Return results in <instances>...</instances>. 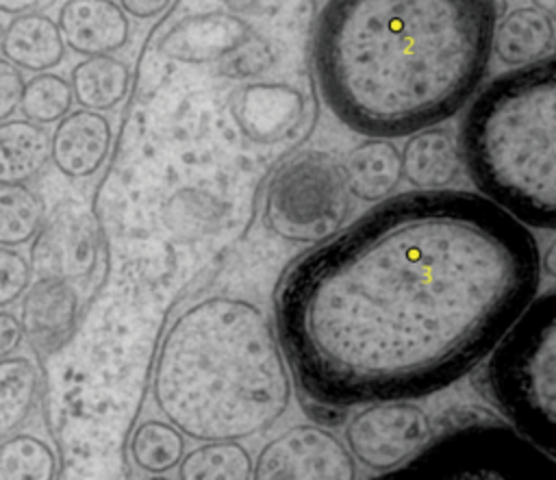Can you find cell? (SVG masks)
Here are the masks:
<instances>
[{"instance_id":"1","label":"cell","mask_w":556,"mask_h":480,"mask_svg":"<svg viewBox=\"0 0 556 480\" xmlns=\"http://www.w3.org/2000/svg\"><path fill=\"white\" fill-rule=\"evenodd\" d=\"M541 271L530 228L484 195L410 191L289 265L276 332L317 406L426 395L493 350Z\"/></svg>"},{"instance_id":"2","label":"cell","mask_w":556,"mask_h":480,"mask_svg":"<svg viewBox=\"0 0 556 480\" xmlns=\"http://www.w3.org/2000/svg\"><path fill=\"white\" fill-rule=\"evenodd\" d=\"M497 15L495 0H328L313 37L319 93L365 137L437 126L482 83Z\"/></svg>"},{"instance_id":"3","label":"cell","mask_w":556,"mask_h":480,"mask_svg":"<svg viewBox=\"0 0 556 480\" xmlns=\"http://www.w3.org/2000/svg\"><path fill=\"white\" fill-rule=\"evenodd\" d=\"M291 393L278 332L250 300H198L161 341L152 397L193 441H241L265 432L287 410Z\"/></svg>"},{"instance_id":"4","label":"cell","mask_w":556,"mask_h":480,"mask_svg":"<svg viewBox=\"0 0 556 480\" xmlns=\"http://www.w3.org/2000/svg\"><path fill=\"white\" fill-rule=\"evenodd\" d=\"M460 161L480 195L526 228L556 226V61L493 78L460 126Z\"/></svg>"},{"instance_id":"5","label":"cell","mask_w":556,"mask_h":480,"mask_svg":"<svg viewBox=\"0 0 556 480\" xmlns=\"http://www.w3.org/2000/svg\"><path fill=\"white\" fill-rule=\"evenodd\" d=\"M486 389L532 447H556V291L534 295L493 345Z\"/></svg>"},{"instance_id":"6","label":"cell","mask_w":556,"mask_h":480,"mask_svg":"<svg viewBox=\"0 0 556 480\" xmlns=\"http://www.w3.org/2000/svg\"><path fill=\"white\" fill-rule=\"evenodd\" d=\"M350 209L352 195L339 161L306 150L285 161L271 176L263 219L285 241L321 243L345 226Z\"/></svg>"},{"instance_id":"7","label":"cell","mask_w":556,"mask_h":480,"mask_svg":"<svg viewBox=\"0 0 556 480\" xmlns=\"http://www.w3.org/2000/svg\"><path fill=\"white\" fill-rule=\"evenodd\" d=\"M345 447L369 469L387 471L421 452L432 439L428 413L410 400L365 404L345 424Z\"/></svg>"},{"instance_id":"8","label":"cell","mask_w":556,"mask_h":480,"mask_svg":"<svg viewBox=\"0 0 556 480\" xmlns=\"http://www.w3.org/2000/svg\"><path fill=\"white\" fill-rule=\"evenodd\" d=\"M100 245L102 237L93 213L83 202L61 200L46 213L30 241V274L35 278H59L76 287L93 276Z\"/></svg>"},{"instance_id":"9","label":"cell","mask_w":556,"mask_h":480,"mask_svg":"<svg viewBox=\"0 0 556 480\" xmlns=\"http://www.w3.org/2000/svg\"><path fill=\"white\" fill-rule=\"evenodd\" d=\"M250 480H356V460L328 428L300 424L258 452Z\"/></svg>"},{"instance_id":"10","label":"cell","mask_w":556,"mask_h":480,"mask_svg":"<svg viewBox=\"0 0 556 480\" xmlns=\"http://www.w3.org/2000/svg\"><path fill=\"white\" fill-rule=\"evenodd\" d=\"M24 339L39 361L63 350L80 324V295L72 282L35 278L20 298Z\"/></svg>"},{"instance_id":"11","label":"cell","mask_w":556,"mask_h":480,"mask_svg":"<svg viewBox=\"0 0 556 480\" xmlns=\"http://www.w3.org/2000/svg\"><path fill=\"white\" fill-rule=\"evenodd\" d=\"M111 141L113 130L102 113L70 111L50 135V161L65 178H89L106 163Z\"/></svg>"},{"instance_id":"12","label":"cell","mask_w":556,"mask_h":480,"mask_svg":"<svg viewBox=\"0 0 556 480\" xmlns=\"http://www.w3.org/2000/svg\"><path fill=\"white\" fill-rule=\"evenodd\" d=\"M56 26L63 43L85 56L113 54L130 39L128 15L113 0H65Z\"/></svg>"},{"instance_id":"13","label":"cell","mask_w":556,"mask_h":480,"mask_svg":"<svg viewBox=\"0 0 556 480\" xmlns=\"http://www.w3.org/2000/svg\"><path fill=\"white\" fill-rule=\"evenodd\" d=\"M460 163L454 135L441 126L413 132L400 152L402 178L417 191L445 189L456 180Z\"/></svg>"},{"instance_id":"14","label":"cell","mask_w":556,"mask_h":480,"mask_svg":"<svg viewBox=\"0 0 556 480\" xmlns=\"http://www.w3.org/2000/svg\"><path fill=\"white\" fill-rule=\"evenodd\" d=\"M0 54L17 70L50 72L65 59V43L56 22L43 11L13 15L2 28Z\"/></svg>"},{"instance_id":"15","label":"cell","mask_w":556,"mask_h":480,"mask_svg":"<svg viewBox=\"0 0 556 480\" xmlns=\"http://www.w3.org/2000/svg\"><path fill=\"white\" fill-rule=\"evenodd\" d=\"M54 443L59 447L54 480H130L122 447L104 432H61Z\"/></svg>"},{"instance_id":"16","label":"cell","mask_w":556,"mask_h":480,"mask_svg":"<svg viewBox=\"0 0 556 480\" xmlns=\"http://www.w3.org/2000/svg\"><path fill=\"white\" fill-rule=\"evenodd\" d=\"M554 20L534 7H517L493 26L491 52L508 65L523 67L552 54Z\"/></svg>"},{"instance_id":"17","label":"cell","mask_w":556,"mask_h":480,"mask_svg":"<svg viewBox=\"0 0 556 480\" xmlns=\"http://www.w3.org/2000/svg\"><path fill=\"white\" fill-rule=\"evenodd\" d=\"M348 193L363 202H380L402 180L400 150L389 139H367L341 165Z\"/></svg>"},{"instance_id":"18","label":"cell","mask_w":556,"mask_h":480,"mask_svg":"<svg viewBox=\"0 0 556 480\" xmlns=\"http://www.w3.org/2000/svg\"><path fill=\"white\" fill-rule=\"evenodd\" d=\"M50 163V135L28 119L0 122V185H28Z\"/></svg>"},{"instance_id":"19","label":"cell","mask_w":556,"mask_h":480,"mask_svg":"<svg viewBox=\"0 0 556 480\" xmlns=\"http://www.w3.org/2000/svg\"><path fill=\"white\" fill-rule=\"evenodd\" d=\"M70 87L74 100L87 111H111L128 93L130 70L113 54L87 56L72 67Z\"/></svg>"},{"instance_id":"20","label":"cell","mask_w":556,"mask_h":480,"mask_svg":"<svg viewBox=\"0 0 556 480\" xmlns=\"http://www.w3.org/2000/svg\"><path fill=\"white\" fill-rule=\"evenodd\" d=\"M41 400V369L28 356L0 358V441L17 432Z\"/></svg>"},{"instance_id":"21","label":"cell","mask_w":556,"mask_h":480,"mask_svg":"<svg viewBox=\"0 0 556 480\" xmlns=\"http://www.w3.org/2000/svg\"><path fill=\"white\" fill-rule=\"evenodd\" d=\"M252 456L239 441H204L182 454L178 480H250Z\"/></svg>"},{"instance_id":"22","label":"cell","mask_w":556,"mask_h":480,"mask_svg":"<svg viewBox=\"0 0 556 480\" xmlns=\"http://www.w3.org/2000/svg\"><path fill=\"white\" fill-rule=\"evenodd\" d=\"M46 217L41 195L28 185H0V248L33 241Z\"/></svg>"},{"instance_id":"23","label":"cell","mask_w":556,"mask_h":480,"mask_svg":"<svg viewBox=\"0 0 556 480\" xmlns=\"http://www.w3.org/2000/svg\"><path fill=\"white\" fill-rule=\"evenodd\" d=\"M128 452L139 469L161 476L178 467L185 454V439L169 421L146 419L135 428Z\"/></svg>"},{"instance_id":"24","label":"cell","mask_w":556,"mask_h":480,"mask_svg":"<svg viewBox=\"0 0 556 480\" xmlns=\"http://www.w3.org/2000/svg\"><path fill=\"white\" fill-rule=\"evenodd\" d=\"M56 452L37 434L13 432L0 441V480H54Z\"/></svg>"},{"instance_id":"25","label":"cell","mask_w":556,"mask_h":480,"mask_svg":"<svg viewBox=\"0 0 556 480\" xmlns=\"http://www.w3.org/2000/svg\"><path fill=\"white\" fill-rule=\"evenodd\" d=\"M72 104L74 96L70 83L54 72H41L26 80L20 98L24 119L39 126H48L65 117L72 111Z\"/></svg>"},{"instance_id":"26","label":"cell","mask_w":556,"mask_h":480,"mask_svg":"<svg viewBox=\"0 0 556 480\" xmlns=\"http://www.w3.org/2000/svg\"><path fill=\"white\" fill-rule=\"evenodd\" d=\"M30 280L33 274L28 258L13 248H0V308L17 302Z\"/></svg>"},{"instance_id":"27","label":"cell","mask_w":556,"mask_h":480,"mask_svg":"<svg viewBox=\"0 0 556 480\" xmlns=\"http://www.w3.org/2000/svg\"><path fill=\"white\" fill-rule=\"evenodd\" d=\"M22 89H24L22 72L0 56V122L11 119V115L20 109Z\"/></svg>"},{"instance_id":"28","label":"cell","mask_w":556,"mask_h":480,"mask_svg":"<svg viewBox=\"0 0 556 480\" xmlns=\"http://www.w3.org/2000/svg\"><path fill=\"white\" fill-rule=\"evenodd\" d=\"M22 343H24V332L17 315L0 308V358L15 356Z\"/></svg>"},{"instance_id":"29","label":"cell","mask_w":556,"mask_h":480,"mask_svg":"<svg viewBox=\"0 0 556 480\" xmlns=\"http://www.w3.org/2000/svg\"><path fill=\"white\" fill-rule=\"evenodd\" d=\"M172 0H119L117 4L126 15H132L137 20H150L159 13H163L169 7Z\"/></svg>"},{"instance_id":"30","label":"cell","mask_w":556,"mask_h":480,"mask_svg":"<svg viewBox=\"0 0 556 480\" xmlns=\"http://www.w3.org/2000/svg\"><path fill=\"white\" fill-rule=\"evenodd\" d=\"M52 4H54V0H0V13L22 15V13L46 11Z\"/></svg>"},{"instance_id":"31","label":"cell","mask_w":556,"mask_h":480,"mask_svg":"<svg viewBox=\"0 0 556 480\" xmlns=\"http://www.w3.org/2000/svg\"><path fill=\"white\" fill-rule=\"evenodd\" d=\"M510 439L508 437H504L502 439V443L497 445V450H495V454L491 456V460H489V465H486V471L484 473H465V476H458V478H450V480H508V478H504V476H500V473H495V471H491V467H493V463L497 460V456L502 454V450L506 447V443H508Z\"/></svg>"},{"instance_id":"32","label":"cell","mask_w":556,"mask_h":480,"mask_svg":"<svg viewBox=\"0 0 556 480\" xmlns=\"http://www.w3.org/2000/svg\"><path fill=\"white\" fill-rule=\"evenodd\" d=\"M534 4V9L547 13V15H554V9H556V0H530Z\"/></svg>"},{"instance_id":"33","label":"cell","mask_w":556,"mask_h":480,"mask_svg":"<svg viewBox=\"0 0 556 480\" xmlns=\"http://www.w3.org/2000/svg\"><path fill=\"white\" fill-rule=\"evenodd\" d=\"M148 480H169V478H165V476L161 473V476H152V478H148Z\"/></svg>"},{"instance_id":"34","label":"cell","mask_w":556,"mask_h":480,"mask_svg":"<svg viewBox=\"0 0 556 480\" xmlns=\"http://www.w3.org/2000/svg\"><path fill=\"white\" fill-rule=\"evenodd\" d=\"M0 35H2V22H0Z\"/></svg>"}]
</instances>
